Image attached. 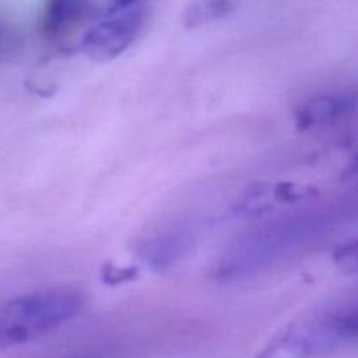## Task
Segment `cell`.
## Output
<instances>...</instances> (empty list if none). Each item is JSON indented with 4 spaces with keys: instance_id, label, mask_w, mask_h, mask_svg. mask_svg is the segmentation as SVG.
<instances>
[{
    "instance_id": "obj_7",
    "label": "cell",
    "mask_w": 358,
    "mask_h": 358,
    "mask_svg": "<svg viewBox=\"0 0 358 358\" xmlns=\"http://www.w3.org/2000/svg\"><path fill=\"white\" fill-rule=\"evenodd\" d=\"M191 245V233L187 229H171L145 240L138 248L143 262L152 268H168L187 252Z\"/></svg>"
},
{
    "instance_id": "obj_2",
    "label": "cell",
    "mask_w": 358,
    "mask_h": 358,
    "mask_svg": "<svg viewBox=\"0 0 358 358\" xmlns=\"http://www.w3.org/2000/svg\"><path fill=\"white\" fill-rule=\"evenodd\" d=\"M86 306L83 292L69 287L24 294L0 310V346L27 345L79 317Z\"/></svg>"
},
{
    "instance_id": "obj_1",
    "label": "cell",
    "mask_w": 358,
    "mask_h": 358,
    "mask_svg": "<svg viewBox=\"0 0 358 358\" xmlns=\"http://www.w3.org/2000/svg\"><path fill=\"white\" fill-rule=\"evenodd\" d=\"M324 226V217L313 215L268 224L227 248L217 262V278L233 282L259 275L313 241Z\"/></svg>"
},
{
    "instance_id": "obj_4",
    "label": "cell",
    "mask_w": 358,
    "mask_h": 358,
    "mask_svg": "<svg viewBox=\"0 0 358 358\" xmlns=\"http://www.w3.org/2000/svg\"><path fill=\"white\" fill-rule=\"evenodd\" d=\"M358 108V87L322 91L304 98L294 110L296 126L303 131L332 128L352 117Z\"/></svg>"
},
{
    "instance_id": "obj_3",
    "label": "cell",
    "mask_w": 358,
    "mask_h": 358,
    "mask_svg": "<svg viewBox=\"0 0 358 358\" xmlns=\"http://www.w3.org/2000/svg\"><path fill=\"white\" fill-rule=\"evenodd\" d=\"M142 23L143 14L140 10H128L101 20L86 31L80 41V51L96 62L117 58L136 41Z\"/></svg>"
},
{
    "instance_id": "obj_11",
    "label": "cell",
    "mask_w": 358,
    "mask_h": 358,
    "mask_svg": "<svg viewBox=\"0 0 358 358\" xmlns=\"http://www.w3.org/2000/svg\"><path fill=\"white\" fill-rule=\"evenodd\" d=\"M2 38H3V34H2V28H0V45H2Z\"/></svg>"
},
{
    "instance_id": "obj_8",
    "label": "cell",
    "mask_w": 358,
    "mask_h": 358,
    "mask_svg": "<svg viewBox=\"0 0 358 358\" xmlns=\"http://www.w3.org/2000/svg\"><path fill=\"white\" fill-rule=\"evenodd\" d=\"M234 0H194L184 14L187 28H199L227 16L233 10Z\"/></svg>"
},
{
    "instance_id": "obj_6",
    "label": "cell",
    "mask_w": 358,
    "mask_h": 358,
    "mask_svg": "<svg viewBox=\"0 0 358 358\" xmlns=\"http://www.w3.org/2000/svg\"><path fill=\"white\" fill-rule=\"evenodd\" d=\"M315 315L334 350L346 343L358 341V296L317 311Z\"/></svg>"
},
{
    "instance_id": "obj_9",
    "label": "cell",
    "mask_w": 358,
    "mask_h": 358,
    "mask_svg": "<svg viewBox=\"0 0 358 358\" xmlns=\"http://www.w3.org/2000/svg\"><path fill=\"white\" fill-rule=\"evenodd\" d=\"M332 261L336 268L341 269L343 273H348V275L358 273V238L339 245L332 254Z\"/></svg>"
},
{
    "instance_id": "obj_5",
    "label": "cell",
    "mask_w": 358,
    "mask_h": 358,
    "mask_svg": "<svg viewBox=\"0 0 358 358\" xmlns=\"http://www.w3.org/2000/svg\"><path fill=\"white\" fill-rule=\"evenodd\" d=\"M93 13L90 0H45L42 10V31L49 38H59L76 30Z\"/></svg>"
},
{
    "instance_id": "obj_10",
    "label": "cell",
    "mask_w": 358,
    "mask_h": 358,
    "mask_svg": "<svg viewBox=\"0 0 358 358\" xmlns=\"http://www.w3.org/2000/svg\"><path fill=\"white\" fill-rule=\"evenodd\" d=\"M136 0H114V9L119 10V9H126V7L133 6Z\"/></svg>"
}]
</instances>
